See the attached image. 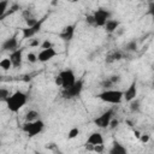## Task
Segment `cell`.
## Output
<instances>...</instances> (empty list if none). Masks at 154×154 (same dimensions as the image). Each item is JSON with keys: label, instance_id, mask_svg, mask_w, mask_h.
Instances as JSON below:
<instances>
[{"label": "cell", "instance_id": "14", "mask_svg": "<svg viewBox=\"0 0 154 154\" xmlns=\"http://www.w3.org/2000/svg\"><path fill=\"white\" fill-rule=\"evenodd\" d=\"M87 143L96 146V144H102L103 143V137L100 132H91L89 137L87 138Z\"/></svg>", "mask_w": 154, "mask_h": 154}, {"label": "cell", "instance_id": "12", "mask_svg": "<svg viewBox=\"0 0 154 154\" xmlns=\"http://www.w3.org/2000/svg\"><path fill=\"white\" fill-rule=\"evenodd\" d=\"M136 96H137V83L134 79L131 82V84L128 87V89L125 91H123V99H125L126 102H130L131 100L136 99Z\"/></svg>", "mask_w": 154, "mask_h": 154}, {"label": "cell", "instance_id": "10", "mask_svg": "<svg viewBox=\"0 0 154 154\" xmlns=\"http://www.w3.org/2000/svg\"><path fill=\"white\" fill-rule=\"evenodd\" d=\"M10 60L12 63V67L14 69H19L22 66L23 63V49L22 48H17L16 51L10 53Z\"/></svg>", "mask_w": 154, "mask_h": 154}, {"label": "cell", "instance_id": "21", "mask_svg": "<svg viewBox=\"0 0 154 154\" xmlns=\"http://www.w3.org/2000/svg\"><path fill=\"white\" fill-rule=\"evenodd\" d=\"M124 49L126 51V52H135L136 49H137V42L136 41H130V42H128L126 45H125V47H124Z\"/></svg>", "mask_w": 154, "mask_h": 154}, {"label": "cell", "instance_id": "36", "mask_svg": "<svg viewBox=\"0 0 154 154\" xmlns=\"http://www.w3.org/2000/svg\"><path fill=\"white\" fill-rule=\"evenodd\" d=\"M134 134H135V136H136L137 138H140V136H141V135H140V132H138L137 130H135V131H134Z\"/></svg>", "mask_w": 154, "mask_h": 154}, {"label": "cell", "instance_id": "34", "mask_svg": "<svg viewBox=\"0 0 154 154\" xmlns=\"http://www.w3.org/2000/svg\"><path fill=\"white\" fill-rule=\"evenodd\" d=\"M140 140H141L143 143H147V142L149 141V135H142V136H140Z\"/></svg>", "mask_w": 154, "mask_h": 154}, {"label": "cell", "instance_id": "19", "mask_svg": "<svg viewBox=\"0 0 154 154\" xmlns=\"http://www.w3.org/2000/svg\"><path fill=\"white\" fill-rule=\"evenodd\" d=\"M0 69L4 71H8L10 69H12V63L10 58H4L0 60Z\"/></svg>", "mask_w": 154, "mask_h": 154}, {"label": "cell", "instance_id": "18", "mask_svg": "<svg viewBox=\"0 0 154 154\" xmlns=\"http://www.w3.org/2000/svg\"><path fill=\"white\" fill-rule=\"evenodd\" d=\"M38 116H40V113H38L37 111H35V109H30V111L25 114V122H32V120H36V119H38Z\"/></svg>", "mask_w": 154, "mask_h": 154}, {"label": "cell", "instance_id": "33", "mask_svg": "<svg viewBox=\"0 0 154 154\" xmlns=\"http://www.w3.org/2000/svg\"><path fill=\"white\" fill-rule=\"evenodd\" d=\"M54 83L58 85V87H61V78H60V76L58 75V76H55V78H54Z\"/></svg>", "mask_w": 154, "mask_h": 154}, {"label": "cell", "instance_id": "4", "mask_svg": "<svg viewBox=\"0 0 154 154\" xmlns=\"http://www.w3.org/2000/svg\"><path fill=\"white\" fill-rule=\"evenodd\" d=\"M83 85H84L83 79H76V82L71 87H69L66 89H63V91H61L63 97H65V99H73V97L79 96L82 90H83Z\"/></svg>", "mask_w": 154, "mask_h": 154}, {"label": "cell", "instance_id": "15", "mask_svg": "<svg viewBox=\"0 0 154 154\" xmlns=\"http://www.w3.org/2000/svg\"><path fill=\"white\" fill-rule=\"evenodd\" d=\"M119 25H120V23L117 20V19H108L106 23H105V25H103V28H105V30L107 31V32H114V31H117L118 30V28H119Z\"/></svg>", "mask_w": 154, "mask_h": 154}, {"label": "cell", "instance_id": "20", "mask_svg": "<svg viewBox=\"0 0 154 154\" xmlns=\"http://www.w3.org/2000/svg\"><path fill=\"white\" fill-rule=\"evenodd\" d=\"M129 103H130V111H131V112H135V113L140 112V109H141V103H140V101H138L137 99L131 100Z\"/></svg>", "mask_w": 154, "mask_h": 154}, {"label": "cell", "instance_id": "27", "mask_svg": "<svg viewBox=\"0 0 154 154\" xmlns=\"http://www.w3.org/2000/svg\"><path fill=\"white\" fill-rule=\"evenodd\" d=\"M108 78H109V81H111L113 84H117V83H119V81L122 79V77H120L119 75H113V76H109Z\"/></svg>", "mask_w": 154, "mask_h": 154}, {"label": "cell", "instance_id": "9", "mask_svg": "<svg viewBox=\"0 0 154 154\" xmlns=\"http://www.w3.org/2000/svg\"><path fill=\"white\" fill-rule=\"evenodd\" d=\"M57 54H58V53H57V51H55L53 47L41 49V51H40V53L37 54V61L47 63V61H49L51 59H53Z\"/></svg>", "mask_w": 154, "mask_h": 154}, {"label": "cell", "instance_id": "11", "mask_svg": "<svg viewBox=\"0 0 154 154\" xmlns=\"http://www.w3.org/2000/svg\"><path fill=\"white\" fill-rule=\"evenodd\" d=\"M18 48V38H17V35H13L8 38H6L2 45H1V49L2 51H6V52H13Z\"/></svg>", "mask_w": 154, "mask_h": 154}, {"label": "cell", "instance_id": "7", "mask_svg": "<svg viewBox=\"0 0 154 154\" xmlns=\"http://www.w3.org/2000/svg\"><path fill=\"white\" fill-rule=\"evenodd\" d=\"M113 109H108L106 112H103L101 116H99L97 118L94 119V124L97 126V128H101V129H106L108 128V124L111 122V119L113 118Z\"/></svg>", "mask_w": 154, "mask_h": 154}, {"label": "cell", "instance_id": "5", "mask_svg": "<svg viewBox=\"0 0 154 154\" xmlns=\"http://www.w3.org/2000/svg\"><path fill=\"white\" fill-rule=\"evenodd\" d=\"M93 17H94V26H103L105 23L109 19L111 12L105 8H97L93 13Z\"/></svg>", "mask_w": 154, "mask_h": 154}, {"label": "cell", "instance_id": "1", "mask_svg": "<svg viewBox=\"0 0 154 154\" xmlns=\"http://www.w3.org/2000/svg\"><path fill=\"white\" fill-rule=\"evenodd\" d=\"M26 101H28V95L22 90H17V91L12 93L5 102H6L8 111L16 113L26 103Z\"/></svg>", "mask_w": 154, "mask_h": 154}, {"label": "cell", "instance_id": "8", "mask_svg": "<svg viewBox=\"0 0 154 154\" xmlns=\"http://www.w3.org/2000/svg\"><path fill=\"white\" fill-rule=\"evenodd\" d=\"M45 19H46V17H43V18H41L40 20H37L36 22V24L35 25H32V26H26V28H24V29H22V32H23V38H32L40 30H41V26H42V23L45 22Z\"/></svg>", "mask_w": 154, "mask_h": 154}, {"label": "cell", "instance_id": "24", "mask_svg": "<svg viewBox=\"0 0 154 154\" xmlns=\"http://www.w3.org/2000/svg\"><path fill=\"white\" fill-rule=\"evenodd\" d=\"M7 6H8V1L7 0H0V18L6 13Z\"/></svg>", "mask_w": 154, "mask_h": 154}, {"label": "cell", "instance_id": "2", "mask_svg": "<svg viewBox=\"0 0 154 154\" xmlns=\"http://www.w3.org/2000/svg\"><path fill=\"white\" fill-rule=\"evenodd\" d=\"M97 97L103 102L117 105V103H120L123 100V91L116 90V89H105L102 93L97 95Z\"/></svg>", "mask_w": 154, "mask_h": 154}, {"label": "cell", "instance_id": "3", "mask_svg": "<svg viewBox=\"0 0 154 154\" xmlns=\"http://www.w3.org/2000/svg\"><path fill=\"white\" fill-rule=\"evenodd\" d=\"M43 128H45V123L40 119H36V120H32V122H25L22 126V130L29 137H34V136L41 134Z\"/></svg>", "mask_w": 154, "mask_h": 154}, {"label": "cell", "instance_id": "30", "mask_svg": "<svg viewBox=\"0 0 154 154\" xmlns=\"http://www.w3.org/2000/svg\"><path fill=\"white\" fill-rule=\"evenodd\" d=\"M119 125V120L118 119H114V118H112L111 119V122H109V124H108V128H111V129H114V128H117Z\"/></svg>", "mask_w": 154, "mask_h": 154}, {"label": "cell", "instance_id": "17", "mask_svg": "<svg viewBox=\"0 0 154 154\" xmlns=\"http://www.w3.org/2000/svg\"><path fill=\"white\" fill-rule=\"evenodd\" d=\"M109 153L111 154H126L128 149L123 144H120L118 141H114L112 143V148L109 149Z\"/></svg>", "mask_w": 154, "mask_h": 154}, {"label": "cell", "instance_id": "37", "mask_svg": "<svg viewBox=\"0 0 154 154\" xmlns=\"http://www.w3.org/2000/svg\"><path fill=\"white\" fill-rule=\"evenodd\" d=\"M58 1H59V0H52V2H53V4H57Z\"/></svg>", "mask_w": 154, "mask_h": 154}, {"label": "cell", "instance_id": "25", "mask_svg": "<svg viewBox=\"0 0 154 154\" xmlns=\"http://www.w3.org/2000/svg\"><path fill=\"white\" fill-rule=\"evenodd\" d=\"M113 85H114V84L109 81V78H106V79H103V81L101 82V87L105 88V89H111Z\"/></svg>", "mask_w": 154, "mask_h": 154}, {"label": "cell", "instance_id": "13", "mask_svg": "<svg viewBox=\"0 0 154 154\" xmlns=\"http://www.w3.org/2000/svg\"><path fill=\"white\" fill-rule=\"evenodd\" d=\"M75 28H76L75 24H70V25L64 26L63 30H61V32L59 34V37L63 41H70V40H72L73 34H75Z\"/></svg>", "mask_w": 154, "mask_h": 154}, {"label": "cell", "instance_id": "32", "mask_svg": "<svg viewBox=\"0 0 154 154\" xmlns=\"http://www.w3.org/2000/svg\"><path fill=\"white\" fill-rule=\"evenodd\" d=\"M93 150L94 152H97V153H101L103 150V144H96V146H94V149Z\"/></svg>", "mask_w": 154, "mask_h": 154}, {"label": "cell", "instance_id": "29", "mask_svg": "<svg viewBox=\"0 0 154 154\" xmlns=\"http://www.w3.org/2000/svg\"><path fill=\"white\" fill-rule=\"evenodd\" d=\"M51 47H53V45H52V42H51L49 40H45V41L41 43V49H45V48H51Z\"/></svg>", "mask_w": 154, "mask_h": 154}, {"label": "cell", "instance_id": "22", "mask_svg": "<svg viewBox=\"0 0 154 154\" xmlns=\"http://www.w3.org/2000/svg\"><path fill=\"white\" fill-rule=\"evenodd\" d=\"M78 135H79V129H78V128H72V129H70V131H69V134H67V138H69V140H73V138H76Z\"/></svg>", "mask_w": 154, "mask_h": 154}, {"label": "cell", "instance_id": "6", "mask_svg": "<svg viewBox=\"0 0 154 154\" xmlns=\"http://www.w3.org/2000/svg\"><path fill=\"white\" fill-rule=\"evenodd\" d=\"M59 76H60V78H61V88H63V89H66V88L71 87V85L76 82L75 72H73L71 69H66V70L60 71Z\"/></svg>", "mask_w": 154, "mask_h": 154}, {"label": "cell", "instance_id": "31", "mask_svg": "<svg viewBox=\"0 0 154 154\" xmlns=\"http://www.w3.org/2000/svg\"><path fill=\"white\" fill-rule=\"evenodd\" d=\"M85 22H87L88 24H90V25L94 26V17H93V14H88V16L85 17Z\"/></svg>", "mask_w": 154, "mask_h": 154}, {"label": "cell", "instance_id": "26", "mask_svg": "<svg viewBox=\"0 0 154 154\" xmlns=\"http://www.w3.org/2000/svg\"><path fill=\"white\" fill-rule=\"evenodd\" d=\"M26 59H28V61L29 63H36L37 61V55L35 54V53H28L26 54Z\"/></svg>", "mask_w": 154, "mask_h": 154}, {"label": "cell", "instance_id": "16", "mask_svg": "<svg viewBox=\"0 0 154 154\" xmlns=\"http://www.w3.org/2000/svg\"><path fill=\"white\" fill-rule=\"evenodd\" d=\"M123 58H124L123 52H120V51H113V52H111V53L107 54V57H106V63H107V64H111V63L118 61V60H120V59H123Z\"/></svg>", "mask_w": 154, "mask_h": 154}, {"label": "cell", "instance_id": "38", "mask_svg": "<svg viewBox=\"0 0 154 154\" xmlns=\"http://www.w3.org/2000/svg\"><path fill=\"white\" fill-rule=\"evenodd\" d=\"M69 1H71V2H77L78 0H69Z\"/></svg>", "mask_w": 154, "mask_h": 154}, {"label": "cell", "instance_id": "23", "mask_svg": "<svg viewBox=\"0 0 154 154\" xmlns=\"http://www.w3.org/2000/svg\"><path fill=\"white\" fill-rule=\"evenodd\" d=\"M10 95H11V94H10L8 89H6V88H0V101H4V102H5Z\"/></svg>", "mask_w": 154, "mask_h": 154}, {"label": "cell", "instance_id": "35", "mask_svg": "<svg viewBox=\"0 0 154 154\" xmlns=\"http://www.w3.org/2000/svg\"><path fill=\"white\" fill-rule=\"evenodd\" d=\"M29 45H30L31 47H36V46L40 45V42H38V40H31V41L29 42Z\"/></svg>", "mask_w": 154, "mask_h": 154}, {"label": "cell", "instance_id": "28", "mask_svg": "<svg viewBox=\"0 0 154 154\" xmlns=\"http://www.w3.org/2000/svg\"><path fill=\"white\" fill-rule=\"evenodd\" d=\"M36 22H37V19H36L35 17H31V18H28V19H25L26 26H32V25H35V24H36Z\"/></svg>", "mask_w": 154, "mask_h": 154}]
</instances>
